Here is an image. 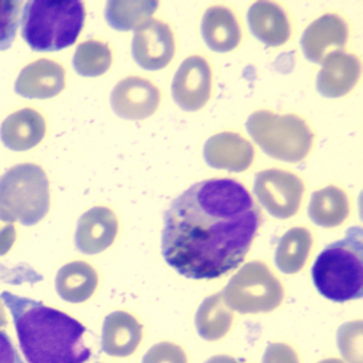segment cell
Instances as JSON below:
<instances>
[{"label": "cell", "mask_w": 363, "mask_h": 363, "mask_svg": "<svg viewBox=\"0 0 363 363\" xmlns=\"http://www.w3.org/2000/svg\"><path fill=\"white\" fill-rule=\"evenodd\" d=\"M320 295L335 303L363 296V230L350 227L344 239L333 242L318 255L311 269Z\"/></svg>", "instance_id": "obj_3"}, {"label": "cell", "mask_w": 363, "mask_h": 363, "mask_svg": "<svg viewBox=\"0 0 363 363\" xmlns=\"http://www.w3.org/2000/svg\"><path fill=\"white\" fill-rule=\"evenodd\" d=\"M318 363H345L343 361L340 360V359L331 358V359H325V360L320 361Z\"/></svg>", "instance_id": "obj_34"}, {"label": "cell", "mask_w": 363, "mask_h": 363, "mask_svg": "<svg viewBox=\"0 0 363 363\" xmlns=\"http://www.w3.org/2000/svg\"><path fill=\"white\" fill-rule=\"evenodd\" d=\"M159 103L158 89L143 78H125L111 93L112 110L124 120H145L156 112Z\"/></svg>", "instance_id": "obj_11"}, {"label": "cell", "mask_w": 363, "mask_h": 363, "mask_svg": "<svg viewBox=\"0 0 363 363\" xmlns=\"http://www.w3.org/2000/svg\"><path fill=\"white\" fill-rule=\"evenodd\" d=\"M254 157L252 144L238 133H218L203 146V159L212 169L241 173L250 167Z\"/></svg>", "instance_id": "obj_14"}, {"label": "cell", "mask_w": 363, "mask_h": 363, "mask_svg": "<svg viewBox=\"0 0 363 363\" xmlns=\"http://www.w3.org/2000/svg\"><path fill=\"white\" fill-rule=\"evenodd\" d=\"M205 363H240L233 357L225 356V354H218V356L212 357Z\"/></svg>", "instance_id": "obj_33"}, {"label": "cell", "mask_w": 363, "mask_h": 363, "mask_svg": "<svg viewBox=\"0 0 363 363\" xmlns=\"http://www.w3.org/2000/svg\"><path fill=\"white\" fill-rule=\"evenodd\" d=\"M201 29L203 41L216 52H231L241 41V29L237 18L223 6H216L206 11Z\"/></svg>", "instance_id": "obj_20"}, {"label": "cell", "mask_w": 363, "mask_h": 363, "mask_svg": "<svg viewBox=\"0 0 363 363\" xmlns=\"http://www.w3.org/2000/svg\"><path fill=\"white\" fill-rule=\"evenodd\" d=\"M118 230V220L111 210L105 207L93 208L78 222L76 247L84 254H99L112 245Z\"/></svg>", "instance_id": "obj_16"}, {"label": "cell", "mask_w": 363, "mask_h": 363, "mask_svg": "<svg viewBox=\"0 0 363 363\" xmlns=\"http://www.w3.org/2000/svg\"><path fill=\"white\" fill-rule=\"evenodd\" d=\"M262 363H299V359L291 346L284 343H271L265 350Z\"/></svg>", "instance_id": "obj_30"}, {"label": "cell", "mask_w": 363, "mask_h": 363, "mask_svg": "<svg viewBox=\"0 0 363 363\" xmlns=\"http://www.w3.org/2000/svg\"><path fill=\"white\" fill-rule=\"evenodd\" d=\"M50 210V182L39 165L23 163L0 177V216L24 226L38 224Z\"/></svg>", "instance_id": "obj_5"}, {"label": "cell", "mask_w": 363, "mask_h": 363, "mask_svg": "<svg viewBox=\"0 0 363 363\" xmlns=\"http://www.w3.org/2000/svg\"><path fill=\"white\" fill-rule=\"evenodd\" d=\"M312 246L309 230L295 227L286 231L278 242L275 252V263L284 274L298 273L307 262Z\"/></svg>", "instance_id": "obj_23"}, {"label": "cell", "mask_w": 363, "mask_h": 363, "mask_svg": "<svg viewBox=\"0 0 363 363\" xmlns=\"http://www.w3.org/2000/svg\"><path fill=\"white\" fill-rule=\"evenodd\" d=\"M0 363H25L11 337L0 329Z\"/></svg>", "instance_id": "obj_31"}, {"label": "cell", "mask_w": 363, "mask_h": 363, "mask_svg": "<svg viewBox=\"0 0 363 363\" xmlns=\"http://www.w3.org/2000/svg\"><path fill=\"white\" fill-rule=\"evenodd\" d=\"M163 220L161 250L167 264L191 279H214L243 262L261 212L243 184L216 178L184 191Z\"/></svg>", "instance_id": "obj_1"}, {"label": "cell", "mask_w": 363, "mask_h": 363, "mask_svg": "<svg viewBox=\"0 0 363 363\" xmlns=\"http://www.w3.org/2000/svg\"><path fill=\"white\" fill-rule=\"evenodd\" d=\"M21 4L18 0H0V52L11 48L20 26Z\"/></svg>", "instance_id": "obj_28"}, {"label": "cell", "mask_w": 363, "mask_h": 363, "mask_svg": "<svg viewBox=\"0 0 363 363\" xmlns=\"http://www.w3.org/2000/svg\"><path fill=\"white\" fill-rule=\"evenodd\" d=\"M305 186L294 174L271 169L255 176L254 194L274 218L286 220L295 216L301 207Z\"/></svg>", "instance_id": "obj_8"}, {"label": "cell", "mask_w": 363, "mask_h": 363, "mask_svg": "<svg viewBox=\"0 0 363 363\" xmlns=\"http://www.w3.org/2000/svg\"><path fill=\"white\" fill-rule=\"evenodd\" d=\"M158 1L154 0H112L108 1L105 18L111 28L118 31H130L152 18L158 8Z\"/></svg>", "instance_id": "obj_25"}, {"label": "cell", "mask_w": 363, "mask_h": 363, "mask_svg": "<svg viewBox=\"0 0 363 363\" xmlns=\"http://www.w3.org/2000/svg\"><path fill=\"white\" fill-rule=\"evenodd\" d=\"M245 127L265 155L284 162L305 159L313 141V133L305 121L293 114L279 116L261 110L248 118Z\"/></svg>", "instance_id": "obj_6"}, {"label": "cell", "mask_w": 363, "mask_h": 363, "mask_svg": "<svg viewBox=\"0 0 363 363\" xmlns=\"http://www.w3.org/2000/svg\"><path fill=\"white\" fill-rule=\"evenodd\" d=\"M360 61L354 55L335 50L325 57L316 77V90L327 99L347 94L360 77Z\"/></svg>", "instance_id": "obj_13"}, {"label": "cell", "mask_w": 363, "mask_h": 363, "mask_svg": "<svg viewBox=\"0 0 363 363\" xmlns=\"http://www.w3.org/2000/svg\"><path fill=\"white\" fill-rule=\"evenodd\" d=\"M112 65L109 46L101 42H84L78 45L73 59V67L84 77H99L104 75Z\"/></svg>", "instance_id": "obj_26"}, {"label": "cell", "mask_w": 363, "mask_h": 363, "mask_svg": "<svg viewBox=\"0 0 363 363\" xmlns=\"http://www.w3.org/2000/svg\"><path fill=\"white\" fill-rule=\"evenodd\" d=\"M143 326L127 312L116 311L105 318L101 350L112 357L133 354L142 340Z\"/></svg>", "instance_id": "obj_19"}, {"label": "cell", "mask_w": 363, "mask_h": 363, "mask_svg": "<svg viewBox=\"0 0 363 363\" xmlns=\"http://www.w3.org/2000/svg\"><path fill=\"white\" fill-rule=\"evenodd\" d=\"M225 305L241 314L271 312L282 303L284 292L279 280L264 263H246L220 292Z\"/></svg>", "instance_id": "obj_7"}, {"label": "cell", "mask_w": 363, "mask_h": 363, "mask_svg": "<svg viewBox=\"0 0 363 363\" xmlns=\"http://www.w3.org/2000/svg\"><path fill=\"white\" fill-rule=\"evenodd\" d=\"M175 42L169 25L150 18L135 30L131 55L139 67L146 71L164 69L174 57Z\"/></svg>", "instance_id": "obj_9"}, {"label": "cell", "mask_w": 363, "mask_h": 363, "mask_svg": "<svg viewBox=\"0 0 363 363\" xmlns=\"http://www.w3.org/2000/svg\"><path fill=\"white\" fill-rule=\"evenodd\" d=\"M350 214L347 196L341 189L329 186L312 193L308 207L310 220L320 227L339 226Z\"/></svg>", "instance_id": "obj_21"}, {"label": "cell", "mask_w": 363, "mask_h": 363, "mask_svg": "<svg viewBox=\"0 0 363 363\" xmlns=\"http://www.w3.org/2000/svg\"><path fill=\"white\" fill-rule=\"evenodd\" d=\"M347 39L345 21L335 14H325L305 29L301 48L307 60L320 65L327 55L343 50Z\"/></svg>", "instance_id": "obj_12"}, {"label": "cell", "mask_w": 363, "mask_h": 363, "mask_svg": "<svg viewBox=\"0 0 363 363\" xmlns=\"http://www.w3.org/2000/svg\"><path fill=\"white\" fill-rule=\"evenodd\" d=\"M46 133L45 121L35 110H20L4 121L0 139L6 147L14 152H25L37 146Z\"/></svg>", "instance_id": "obj_18"}, {"label": "cell", "mask_w": 363, "mask_h": 363, "mask_svg": "<svg viewBox=\"0 0 363 363\" xmlns=\"http://www.w3.org/2000/svg\"><path fill=\"white\" fill-rule=\"evenodd\" d=\"M13 318L21 350L28 363H86L92 356L86 328L42 301L12 293L0 294Z\"/></svg>", "instance_id": "obj_2"}, {"label": "cell", "mask_w": 363, "mask_h": 363, "mask_svg": "<svg viewBox=\"0 0 363 363\" xmlns=\"http://www.w3.org/2000/svg\"><path fill=\"white\" fill-rule=\"evenodd\" d=\"M84 20L79 0H33L23 10L22 37L35 52H59L76 43Z\"/></svg>", "instance_id": "obj_4"}, {"label": "cell", "mask_w": 363, "mask_h": 363, "mask_svg": "<svg viewBox=\"0 0 363 363\" xmlns=\"http://www.w3.org/2000/svg\"><path fill=\"white\" fill-rule=\"evenodd\" d=\"M337 347L347 363H362V320L346 323L337 330Z\"/></svg>", "instance_id": "obj_27"}, {"label": "cell", "mask_w": 363, "mask_h": 363, "mask_svg": "<svg viewBox=\"0 0 363 363\" xmlns=\"http://www.w3.org/2000/svg\"><path fill=\"white\" fill-rule=\"evenodd\" d=\"M96 272L82 261L69 263L58 272L56 279L57 292L61 298L71 303H82L92 296L96 290Z\"/></svg>", "instance_id": "obj_22"}, {"label": "cell", "mask_w": 363, "mask_h": 363, "mask_svg": "<svg viewBox=\"0 0 363 363\" xmlns=\"http://www.w3.org/2000/svg\"><path fill=\"white\" fill-rule=\"evenodd\" d=\"M142 363H188V359L180 346L162 342L152 346L146 352Z\"/></svg>", "instance_id": "obj_29"}, {"label": "cell", "mask_w": 363, "mask_h": 363, "mask_svg": "<svg viewBox=\"0 0 363 363\" xmlns=\"http://www.w3.org/2000/svg\"><path fill=\"white\" fill-rule=\"evenodd\" d=\"M211 93V69L199 56L186 59L174 76L172 94L184 111L194 112L207 104Z\"/></svg>", "instance_id": "obj_10"}, {"label": "cell", "mask_w": 363, "mask_h": 363, "mask_svg": "<svg viewBox=\"0 0 363 363\" xmlns=\"http://www.w3.org/2000/svg\"><path fill=\"white\" fill-rule=\"evenodd\" d=\"M65 88V69L48 59H40L27 65L16 82V94L27 99H52Z\"/></svg>", "instance_id": "obj_15"}, {"label": "cell", "mask_w": 363, "mask_h": 363, "mask_svg": "<svg viewBox=\"0 0 363 363\" xmlns=\"http://www.w3.org/2000/svg\"><path fill=\"white\" fill-rule=\"evenodd\" d=\"M247 23L252 35L269 48L282 45L291 35L286 12L271 1L255 3L248 9Z\"/></svg>", "instance_id": "obj_17"}, {"label": "cell", "mask_w": 363, "mask_h": 363, "mask_svg": "<svg viewBox=\"0 0 363 363\" xmlns=\"http://www.w3.org/2000/svg\"><path fill=\"white\" fill-rule=\"evenodd\" d=\"M233 314L224 305L220 293L207 297L199 306L195 316V326L197 333L207 341H216L227 335Z\"/></svg>", "instance_id": "obj_24"}, {"label": "cell", "mask_w": 363, "mask_h": 363, "mask_svg": "<svg viewBox=\"0 0 363 363\" xmlns=\"http://www.w3.org/2000/svg\"><path fill=\"white\" fill-rule=\"evenodd\" d=\"M16 240L13 223L8 222L0 216V255L6 254Z\"/></svg>", "instance_id": "obj_32"}]
</instances>
